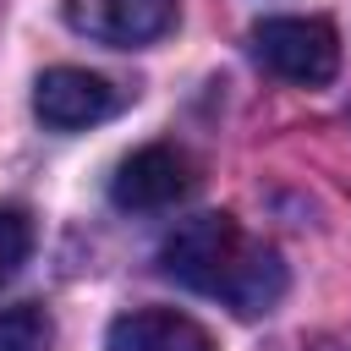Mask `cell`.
Wrapping results in <instances>:
<instances>
[{"instance_id": "1", "label": "cell", "mask_w": 351, "mask_h": 351, "mask_svg": "<svg viewBox=\"0 0 351 351\" xmlns=\"http://www.w3.org/2000/svg\"><path fill=\"white\" fill-rule=\"evenodd\" d=\"M159 269L176 285H186L197 296H214V302H225L241 318H258V313H269L285 296L280 252L252 241L230 214H192V219H181L165 236V247H159Z\"/></svg>"}, {"instance_id": "2", "label": "cell", "mask_w": 351, "mask_h": 351, "mask_svg": "<svg viewBox=\"0 0 351 351\" xmlns=\"http://www.w3.org/2000/svg\"><path fill=\"white\" fill-rule=\"evenodd\" d=\"M252 55L296 88H324L340 71V38L324 16H263L252 27Z\"/></svg>"}, {"instance_id": "3", "label": "cell", "mask_w": 351, "mask_h": 351, "mask_svg": "<svg viewBox=\"0 0 351 351\" xmlns=\"http://www.w3.org/2000/svg\"><path fill=\"white\" fill-rule=\"evenodd\" d=\"M121 110V88L88 66H49L33 82V115L49 132H82Z\"/></svg>"}, {"instance_id": "4", "label": "cell", "mask_w": 351, "mask_h": 351, "mask_svg": "<svg viewBox=\"0 0 351 351\" xmlns=\"http://www.w3.org/2000/svg\"><path fill=\"white\" fill-rule=\"evenodd\" d=\"M192 186H197L192 159L181 148H170V143H148V148L126 154L121 170L110 176V203L126 208V214H154V208L181 203Z\"/></svg>"}, {"instance_id": "5", "label": "cell", "mask_w": 351, "mask_h": 351, "mask_svg": "<svg viewBox=\"0 0 351 351\" xmlns=\"http://www.w3.org/2000/svg\"><path fill=\"white\" fill-rule=\"evenodd\" d=\"M60 11L82 38H99L110 49L154 44L176 22V0H60Z\"/></svg>"}, {"instance_id": "6", "label": "cell", "mask_w": 351, "mask_h": 351, "mask_svg": "<svg viewBox=\"0 0 351 351\" xmlns=\"http://www.w3.org/2000/svg\"><path fill=\"white\" fill-rule=\"evenodd\" d=\"M104 351H214V335L176 307H132L110 324Z\"/></svg>"}, {"instance_id": "7", "label": "cell", "mask_w": 351, "mask_h": 351, "mask_svg": "<svg viewBox=\"0 0 351 351\" xmlns=\"http://www.w3.org/2000/svg\"><path fill=\"white\" fill-rule=\"evenodd\" d=\"M0 351H55V318L38 302L0 307Z\"/></svg>"}, {"instance_id": "8", "label": "cell", "mask_w": 351, "mask_h": 351, "mask_svg": "<svg viewBox=\"0 0 351 351\" xmlns=\"http://www.w3.org/2000/svg\"><path fill=\"white\" fill-rule=\"evenodd\" d=\"M33 252V219L22 208H0V285L27 263Z\"/></svg>"}]
</instances>
